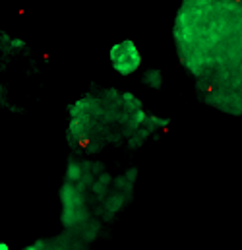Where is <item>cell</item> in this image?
<instances>
[{
	"mask_svg": "<svg viewBox=\"0 0 242 250\" xmlns=\"http://www.w3.org/2000/svg\"><path fill=\"white\" fill-rule=\"evenodd\" d=\"M83 179V163H80V161H68V165H66V183H70V185H76V183H80Z\"/></svg>",
	"mask_w": 242,
	"mask_h": 250,
	"instance_id": "4",
	"label": "cell"
},
{
	"mask_svg": "<svg viewBox=\"0 0 242 250\" xmlns=\"http://www.w3.org/2000/svg\"><path fill=\"white\" fill-rule=\"evenodd\" d=\"M23 250H62V249L60 247L51 245V243H47V241H37V243H33V245H29V247H25Z\"/></svg>",
	"mask_w": 242,
	"mask_h": 250,
	"instance_id": "5",
	"label": "cell"
},
{
	"mask_svg": "<svg viewBox=\"0 0 242 250\" xmlns=\"http://www.w3.org/2000/svg\"><path fill=\"white\" fill-rule=\"evenodd\" d=\"M0 250H10V247H8V245H6L2 239H0Z\"/></svg>",
	"mask_w": 242,
	"mask_h": 250,
	"instance_id": "6",
	"label": "cell"
},
{
	"mask_svg": "<svg viewBox=\"0 0 242 250\" xmlns=\"http://www.w3.org/2000/svg\"><path fill=\"white\" fill-rule=\"evenodd\" d=\"M60 202H62V225L64 227H76L83 221V198L76 185L64 183L60 188Z\"/></svg>",
	"mask_w": 242,
	"mask_h": 250,
	"instance_id": "2",
	"label": "cell"
},
{
	"mask_svg": "<svg viewBox=\"0 0 242 250\" xmlns=\"http://www.w3.org/2000/svg\"><path fill=\"white\" fill-rule=\"evenodd\" d=\"M141 82H143V85L149 87V89H161L165 78H163V72H161L159 68H147V70L141 74Z\"/></svg>",
	"mask_w": 242,
	"mask_h": 250,
	"instance_id": "3",
	"label": "cell"
},
{
	"mask_svg": "<svg viewBox=\"0 0 242 250\" xmlns=\"http://www.w3.org/2000/svg\"><path fill=\"white\" fill-rule=\"evenodd\" d=\"M109 61H111L113 70L124 78L136 74L143 64L141 53H140L136 41H132V39H122L119 43H115L109 51Z\"/></svg>",
	"mask_w": 242,
	"mask_h": 250,
	"instance_id": "1",
	"label": "cell"
}]
</instances>
